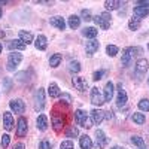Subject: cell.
I'll return each instance as SVG.
<instances>
[{
	"label": "cell",
	"instance_id": "cell-25",
	"mask_svg": "<svg viewBox=\"0 0 149 149\" xmlns=\"http://www.w3.org/2000/svg\"><path fill=\"white\" fill-rule=\"evenodd\" d=\"M97 29L95 27H85L84 30H82V34L85 36V37H90V39H95V36H97Z\"/></svg>",
	"mask_w": 149,
	"mask_h": 149
},
{
	"label": "cell",
	"instance_id": "cell-50",
	"mask_svg": "<svg viewBox=\"0 0 149 149\" xmlns=\"http://www.w3.org/2000/svg\"><path fill=\"white\" fill-rule=\"evenodd\" d=\"M0 54H2V42H0Z\"/></svg>",
	"mask_w": 149,
	"mask_h": 149
},
{
	"label": "cell",
	"instance_id": "cell-16",
	"mask_svg": "<svg viewBox=\"0 0 149 149\" xmlns=\"http://www.w3.org/2000/svg\"><path fill=\"white\" fill-rule=\"evenodd\" d=\"M3 125L6 131H10L12 127H14V116H12L10 112H5L3 113Z\"/></svg>",
	"mask_w": 149,
	"mask_h": 149
},
{
	"label": "cell",
	"instance_id": "cell-20",
	"mask_svg": "<svg viewBox=\"0 0 149 149\" xmlns=\"http://www.w3.org/2000/svg\"><path fill=\"white\" fill-rule=\"evenodd\" d=\"M19 40L24 43V45H29L33 42V34L30 31H24V30H19Z\"/></svg>",
	"mask_w": 149,
	"mask_h": 149
},
{
	"label": "cell",
	"instance_id": "cell-7",
	"mask_svg": "<svg viewBox=\"0 0 149 149\" xmlns=\"http://www.w3.org/2000/svg\"><path fill=\"white\" fill-rule=\"evenodd\" d=\"M148 67H149V64H148V60H145V58L137 60V63H136V78H137L139 81L142 79V76L146 73Z\"/></svg>",
	"mask_w": 149,
	"mask_h": 149
},
{
	"label": "cell",
	"instance_id": "cell-31",
	"mask_svg": "<svg viewBox=\"0 0 149 149\" xmlns=\"http://www.w3.org/2000/svg\"><path fill=\"white\" fill-rule=\"evenodd\" d=\"M61 63V55L60 54H54L51 58H49V66L51 67H58Z\"/></svg>",
	"mask_w": 149,
	"mask_h": 149
},
{
	"label": "cell",
	"instance_id": "cell-41",
	"mask_svg": "<svg viewBox=\"0 0 149 149\" xmlns=\"http://www.w3.org/2000/svg\"><path fill=\"white\" fill-rule=\"evenodd\" d=\"M10 88H12V79H10V78H6V79L3 81V90L9 91Z\"/></svg>",
	"mask_w": 149,
	"mask_h": 149
},
{
	"label": "cell",
	"instance_id": "cell-19",
	"mask_svg": "<svg viewBox=\"0 0 149 149\" xmlns=\"http://www.w3.org/2000/svg\"><path fill=\"white\" fill-rule=\"evenodd\" d=\"M6 48L8 49H10V51H14V49H18V51H22V49H26V45H24L19 39H14V40H9L8 43H6Z\"/></svg>",
	"mask_w": 149,
	"mask_h": 149
},
{
	"label": "cell",
	"instance_id": "cell-3",
	"mask_svg": "<svg viewBox=\"0 0 149 149\" xmlns=\"http://www.w3.org/2000/svg\"><path fill=\"white\" fill-rule=\"evenodd\" d=\"M33 106H34V110L36 112H42L43 107H45V91L42 88L36 90L34 93V98H33Z\"/></svg>",
	"mask_w": 149,
	"mask_h": 149
},
{
	"label": "cell",
	"instance_id": "cell-47",
	"mask_svg": "<svg viewBox=\"0 0 149 149\" xmlns=\"http://www.w3.org/2000/svg\"><path fill=\"white\" fill-rule=\"evenodd\" d=\"M112 149H124V148H121V146H113Z\"/></svg>",
	"mask_w": 149,
	"mask_h": 149
},
{
	"label": "cell",
	"instance_id": "cell-11",
	"mask_svg": "<svg viewBox=\"0 0 149 149\" xmlns=\"http://www.w3.org/2000/svg\"><path fill=\"white\" fill-rule=\"evenodd\" d=\"M107 137L106 134L102 131V130H97L95 131V148L97 149H104V146L107 145Z\"/></svg>",
	"mask_w": 149,
	"mask_h": 149
},
{
	"label": "cell",
	"instance_id": "cell-24",
	"mask_svg": "<svg viewBox=\"0 0 149 149\" xmlns=\"http://www.w3.org/2000/svg\"><path fill=\"white\" fill-rule=\"evenodd\" d=\"M36 124H37V128H39L40 131H45L48 128V118L45 115H39V116H37Z\"/></svg>",
	"mask_w": 149,
	"mask_h": 149
},
{
	"label": "cell",
	"instance_id": "cell-4",
	"mask_svg": "<svg viewBox=\"0 0 149 149\" xmlns=\"http://www.w3.org/2000/svg\"><path fill=\"white\" fill-rule=\"evenodd\" d=\"M133 14H134V18H139V19L149 15V2H139V5L134 8Z\"/></svg>",
	"mask_w": 149,
	"mask_h": 149
},
{
	"label": "cell",
	"instance_id": "cell-34",
	"mask_svg": "<svg viewBox=\"0 0 149 149\" xmlns=\"http://www.w3.org/2000/svg\"><path fill=\"white\" fill-rule=\"evenodd\" d=\"M139 109L143 110V112H149V100L148 98H142L139 102Z\"/></svg>",
	"mask_w": 149,
	"mask_h": 149
},
{
	"label": "cell",
	"instance_id": "cell-15",
	"mask_svg": "<svg viewBox=\"0 0 149 149\" xmlns=\"http://www.w3.org/2000/svg\"><path fill=\"white\" fill-rule=\"evenodd\" d=\"M49 22H51L52 27H55V29H58V30H64V29H66V22H64L63 17L55 15V17H52L51 19H49Z\"/></svg>",
	"mask_w": 149,
	"mask_h": 149
},
{
	"label": "cell",
	"instance_id": "cell-13",
	"mask_svg": "<svg viewBox=\"0 0 149 149\" xmlns=\"http://www.w3.org/2000/svg\"><path fill=\"white\" fill-rule=\"evenodd\" d=\"M26 134H27V119L19 116L18 125H17V136H18V137H24Z\"/></svg>",
	"mask_w": 149,
	"mask_h": 149
},
{
	"label": "cell",
	"instance_id": "cell-32",
	"mask_svg": "<svg viewBox=\"0 0 149 149\" xmlns=\"http://www.w3.org/2000/svg\"><path fill=\"white\" fill-rule=\"evenodd\" d=\"M69 70L72 73H79L81 72V63L79 61H70L69 63Z\"/></svg>",
	"mask_w": 149,
	"mask_h": 149
},
{
	"label": "cell",
	"instance_id": "cell-38",
	"mask_svg": "<svg viewBox=\"0 0 149 149\" xmlns=\"http://www.w3.org/2000/svg\"><path fill=\"white\" fill-rule=\"evenodd\" d=\"M81 15H82V19H85L86 22L93 19V15H91V12H90V10H86V9H82Z\"/></svg>",
	"mask_w": 149,
	"mask_h": 149
},
{
	"label": "cell",
	"instance_id": "cell-37",
	"mask_svg": "<svg viewBox=\"0 0 149 149\" xmlns=\"http://www.w3.org/2000/svg\"><path fill=\"white\" fill-rule=\"evenodd\" d=\"M9 142H10V136L9 134H3L2 136V142H0V143H2V148L6 149L9 146Z\"/></svg>",
	"mask_w": 149,
	"mask_h": 149
},
{
	"label": "cell",
	"instance_id": "cell-45",
	"mask_svg": "<svg viewBox=\"0 0 149 149\" xmlns=\"http://www.w3.org/2000/svg\"><path fill=\"white\" fill-rule=\"evenodd\" d=\"M104 118H106V119H112V118H113V115H112L110 110H109V112H104Z\"/></svg>",
	"mask_w": 149,
	"mask_h": 149
},
{
	"label": "cell",
	"instance_id": "cell-12",
	"mask_svg": "<svg viewBox=\"0 0 149 149\" xmlns=\"http://www.w3.org/2000/svg\"><path fill=\"white\" fill-rule=\"evenodd\" d=\"M98 48H100V43H98L95 39H91L90 42H86V48H85V52H86V57H93Z\"/></svg>",
	"mask_w": 149,
	"mask_h": 149
},
{
	"label": "cell",
	"instance_id": "cell-5",
	"mask_svg": "<svg viewBox=\"0 0 149 149\" xmlns=\"http://www.w3.org/2000/svg\"><path fill=\"white\" fill-rule=\"evenodd\" d=\"M21 61H22V55H21V54H18V52H12V54H9L6 69H8L9 72H14V70L17 69V66L21 63Z\"/></svg>",
	"mask_w": 149,
	"mask_h": 149
},
{
	"label": "cell",
	"instance_id": "cell-42",
	"mask_svg": "<svg viewBox=\"0 0 149 149\" xmlns=\"http://www.w3.org/2000/svg\"><path fill=\"white\" fill-rule=\"evenodd\" d=\"M82 127L86 128V130L91 128V127H93V119H91V118H86V119L84 121V124H82Z\"/></svg>",
	"mask_w": 149,
	"mask_h": 149
},
{
	"label": "cell",
	"instance_id": "cell-18",
	"mask_svg": "<svg viewBox=\"0 0 149 149\" xmlns=\"http://www.w3.org/2000/svg\"><path fill=\"white\" fill-rule=\"evenodd\" d=\"M34 46L39 49V51H45V49L48 48V40H46V37H45L43 34H39V36L36 37Z\"/></svg>",
	"mask_w": 149,
	"mask_h": 149
},
{
	"label": "cell",
	"instance_id": "cell-33",
	"mask_svg": "<svg viewBox=\"0 0 149 149\" xmlns=\"http://www.w3.org/2000/svg\"><path fill=\"white\" fill-rule=\"evenodd\" d=\"M118 46H115V45H107V48H106V54L109 55V57H115L116 54H118Z\"/></svg>",
	"mask_w": 149,
	"mask_h": 149
},
{
	"label": "cell",
	"instance_id": "cell-39",
	"mask_svg": "<svg viewBox=\"0 0 149 149\" xmlns=\"http://www.w3.org/2000/svg\"><path fill=\"white\" fill-rule=\"evenodd\" d=\"M17 79H18V81H21V82L29 81V73H27V72H19V73L17 74Z\"/></svg>",
	"mask_w": 149,
	"mask_h": 149
},
{
	"label": "cell",
	"instance_id": "cell-10",
	"mask_svg": "<svg viewBox=\"0 0 149 149\" xmlns=\"http://www.w3.org/2000/svg\"><path fill=\"white\" fill-rule=\"evenodd\" d=\"M91 103L94 106H102L104 103V98L102 95V93L98 91L97 86H94V88H91Z\"/></svg>",
	"mask_w": 149,
	"mask_h": 149
},
{
	"label": "cell",
	"instance_id": "cell-27",
	"mask_svg": "<svg viewBox=\"0 0 149 149\" xmlns=\"http://www.w3.org/2000/svg\"><path fill=\"white\" fill-rule=\"evenodd\" d=\"M131 143L136 145L139 149H145L146 148V143H145V140L140 137V136H133V137H131Z\"/></svg>",
	"mask_w": 149,
	"mask_h": 149
},
{
	"label": "cell",
	"instance_id": "cell-17",
	"mask_svg": "<svg viewBox=\"0 0 149 149\" xmlns=\"http://www.w3.org/2000/svg\"><path fill=\"white\" fill-rule=\"evenodd\" d=\"M113 91H115V86H113V84H112V82H107V84L104 85V95H103V98H104V103L112 100V97H113Z\"/></svg>",
	"mask_w": 149,
	"mask_h": 149
},
{
	"label": "cell",
	"instance_id": "cell-49",
	"mask_svg": "<svg viewBox=\"0 0 149 149\" xmlns=\"http://www.w3.org/2000/svg\"><path fill=\"white\" fill-rule=\"evenodd\" d=\"M2 14H3V10H2V8H0V18H2Z\"/></svg>",
	"mask_w": 149,
	"mask_h": 149
},
{
	"label": "cell",
	"instance_id": "cell-8",
	"mask_svg": "<svg viewBox=\"0 0 149 149\" xmlns=\"http://www.w3.org/2000/svg\"><path fill=\"white\" fill-rule=\"evenodd\" d=\"M9 107L12 112H15V113H24V110H26V104L21 98H14V100L9 102Z\"/></svg>",
	"mask_w": 149,
	"mask_h": 149
},
{
	"label": "cell",
	"instance_id": "cell-54",
	"mask_svg": "<svg viewBox=\"0 0 149 149\" xmlns=\"http://www.w3.org/2000/svg\"><path fill=\"white\" fill-rule=\"evenodd\" d=\"M145 149H146V148H145Z\"/></svg>",
	"mask_w": 149,
	"mask_h": 149
},
{
	"label": "cell",
	"instance_id": "cell-21",
	"mask_svg": "<svg viewBox=\"0 0 149 149\" xmlns=\"http://www.w3.org/2000/svg\"><path fill=\"white\" fill-rule=\"evenodd\" d=\"M48 94H49V97H51V98L60 97V88H58V85H57L55 82L49 84V86H48Z\"/></svg>",
	"mask_w": 149,
	"mask_h": 149
},
{
	"label": "cell",
	"instance_id": "cell-6",
	"mask_svg": "<svg viewBox=\"0 0 149 149\" xmlns=\"http://www.w3.org/2000/svg\"><path fill=\"white\" fill-rule=\"evenodd\" d=\"M116 91H118V95H116V104H118V107H124V106L127 104V102H128V97H127V93H125V90H124L122 84H118Z\"/></svg>",
	"mask_w": 149,
	"mask_h": 149
},
{
	"label": "cell",
	"instance_id": "cell-36",
	"mask_svg": "<svg viewBox=\"0 0 149 149\" xmlns=\"http://www.w3.org/2000/svg\"><path fill=\"white\" fill-rule=\"evenodd\" d=\"M60 149H74V145L72 140H64V142H61Z\"/></svg>",
	"mask_w": 149,
	"mask_h": 149
},
{
	"label": "cell",
	"instance_id": "cell-48",
	"mask_svg": "<svg viewBox=\"0 0 149 149\" xmlns=\"http://www.w3.org/2000/svg\"><path fill=\"white\" fill-rule=\"evenodd\" d=\"M0 37H5V31H0Z\"/></svg>",
	"mask_w": 149,
	"mask_h": 149
},
{
	"label": "cell",
	"instance_id": "cell-40",
	"mask_svg": "<svg viewBox=\"0 0 149 149\" xmlns=\"http://www.w3.org/2000/svg\"><path fill=\"white\" fill-rule=\"evenodd\" d=\"M104 74H106V70H98V72H95V73L93 74V79H94V81H100Z\"/></svg>",
	"mask_w": 149,
	"mask_h": 149
},
{
	"label": "cell",
	"instance_id": "cell-1",
	"mask_svg": "<svg viewBox=\"0 0 149 149\" xmlns=\"http://www.w3.org/2000/svg\"><path fill=\"white\" fill-rule=\"evenodd\" d=\"M142 52V48H134V46H130V48H125L122 51V58H121V64L124 67H128L131 64V61L134 60L136 55H139Z\"/></svg>",
	"mask_w": 149,
	"mask_h": 149
},
{
	"label": "cell",
	"instance_id": "cell-43",
	"mask_svg": "<svg viewBox=\"0 0 149 149\" xmlns=\"http://www.w3.org/2000/svg\"><path fill=\"white\" fill-rule=\"evenodd\" d=\"M39 149H51V143L48 140H42L40 145H39Z\"/></svg>",
	"mask_w": 149,
	"mask_h": 149
},
{
	"label": "cell",
	"instance_id": "cell-28",
	"mask_svg": "<svg viewBox=\"0 0 149 149\" xmlns=\"http://www.w3.org/2000/svg\"><path fill=\"white\" fill-rule=\"evenodd\" d=\"M79 24H81V18L79 17H76V15H70L69 17V27L70 29H78L79 27Z\"/></svg>",
	"mask_w": 149,
	"mask_h": 149
},
{
	"label": "cell",
	"instance_id": "cell-44",
	"mask_svg": "<svg viewBox=\"0 0 149 149\" xmlns=\"http://www.w3.org/2000/svg\"><path fill=\"white\" fill-rule=\"evenodd\" d=\"M61 100H66V103H70L72 102V97L69 94H63V95H61Z\"/></svg>",
	"mask_w": 149,
	"mask_h": 149
},
{
	"label": "cell",
	"instance_id": "cell-14",
	"mask_svg": "<svg viewBox=\"0 0 149 149\" xmlns=\"http://www.w3.org/2000/svg\"><path fill=\"white\" fill-rule=\"evenodd\" d=\"M91 119H93V124L98 125V124L104 119V112L100 110V109H93L91 110Z\"/></svg>",
	"mask_w": 149,
	"mask_h": 149
},
{
	"label": "cell",
	"instance_id": "cell-29",
	"mask_svg": "<svg viewBox=\"0 0 149 149\" xmlns=\"http://www.w3.org/2000/svg\"><path fill=\"white\" fill-rule=\"evenodd\" d=\"M140 24H142V19L133 17V18L128 21V29L133 30V31H134V30H139V29H140Z\"/></svg>",
	"mask_w": 149,
	"mask_h": 149
},
{
	"label": "cell",
	"instance_id": "cell-30",
	"mask_svg": "<svg viewBox=\"0 0 149 149\" xmlns=\"http://www.w3.org/2000/svg\"><path fill=\"white\" fill-rule=\"evenodd\" d=\"M131 119H133L136 124L142 125V124H145V121H146V116H145L143 113H137V112H134V113L131 115Z\"/></svg>",
	"mask_w": 149,
	"mask_h": 149
},
{
	"label": "cell",
	"instance_id": "cell-46",
	"mask_svg": "<svg viewBox=\"0 0 149 149\" xmlns=\"http://www.w3.org/2000/svg\"><path fill=\"white\" fill-rule=\"evenodd\" d=\"M26 146H24V143H17L15 146H14V149H24Z\"/></svg>",
	"mask_w": 149,
	"mask_h": 149
},
{
	"label": "cell",
	"instance_id": "cell-2",
	"mask_svg": "<svg viewBox=\"0 0 149 149\" xmlns=\"http://www.w3.org/2000/svg\"><path fill=\"white\" fill-rule=\"evenodd\" d=\"M110 18H112V17H110L109 12H102V14H98V15L94 17L93 19H94V22H95L100 29L107 30V29L110 27V24H112V19H110Z\"/></svg>",
	"mask_w": 149,
	"mask_h": 149
},
{
	"label": "cell",
	"instance_id": "cell-22",
	"mask_svg": "<svg viewBox=\"0 0 149 149\" xmlns=\"http://www.w3.org/2000/svg\"><path fill=\"white\" fill-rule=\"evenodd\" d=\"M79 146H81V149H93V140L88 136H81Z\"/></svg>",
	"mask_w": 149,
	"mask_h": 149
},
{
	"label": "cell",
	"instance_id": "cell-23",
	"mask_svg": "<svg viewBox=\"0 0 149 149\" xmlns=\"http://www.w3.org/2000/svg\"><path fill=\"white\" fill-rule=\"evenodd\" d=\"M86 118H88V116H86V112H85V110L78 109L76 112H74V119H76V124H78V125L82 127V124H84V121H85Z\"/></svg>",
	"mask_w": 149,
	"mask_h": 149
},
{
	"label": "cell",
	"instance_id": "cell-52",
	"mask_svg": "<svg viewBox=\"0 0 149 149\" xmlns=\"http://www.w3.org/2000/svg\"><path fill=\"white\" fill-rule=\"evenodd\" d=\"M148 85H149V78H148Z\"/></svg>",
	"mask_w": 149,
	"mask_h": 149
},
{
	"label": "cell",
	"instance_id": "cell-9",
	"mask_svg": "<svg viewBox=\"0 0 149 149\" xmlns=\"http://www.w3.org/2000/svg\"><path fill=\"white\" fill-rule=\"evenodd\" d=\"M72 82L74 85V88H76L78 91H81V93H85L86 90H88V82H86V79L82 78V76H74L72 79Z\"/></svg>",
	"mask_w": 149,
	"mask_h": 149
},
{
	"label": "cell",
	"instance_id": "cell-53",
	"mask_svg": "<svg viewBox=\"0 0 149 149\" xmlns=\"http://www.w3.org/2000/svg\"><path fill=\"white\" fill-rule=\"evenodd\" d=\"M148 49H149V43H148Z\"/></svg>",
	"mask_w": 149,
	"mask_h": 149
},
{
	"label": "cell",
	"instance_id": "cell-35",
	"mask_svg": "<svg viewBox=\"0 0 149 149\" xmlns=\"http://www.w3.org/2000/svg\"><path fill=\"white\" fill-rule=\"evenodd\" d=\"M66 136H67V137H76V136H79V131H78L76 127H70L66 131Z\"/></svg>",
	"mask_w": 149,
	"mask_h": 149
},
{
	"label": "cell",
	"instance_id": "cell-26",
	"mask_svg": "<svg viewBox=\"0 0 149 149\" xmlns=\"http://www.w3.org/2000/svg\"><path fill=\"white\" fill-rule=\"evenodd\" d=\"M121 5H122V3L118 2V0H106V2H104V8H106L107 10H115V9H118Z\"/></svg>",
	"mask_w": 149,
	"mask_h": 149
},
{
	"label": "cell",
	"instance_id": "cell-51",
	"mask_svg": "<svg viewBox=\"0 0 149 149\" xmlns=\"http://www.w3.org/2000/svg\"><path fill=\"white\" fill-rule=\"evenodd\" d=\"M0 5H6V2H0Z\"/></svg>",
	"mask_w": 149,
	"mask_h": 149
}]
</instances>
